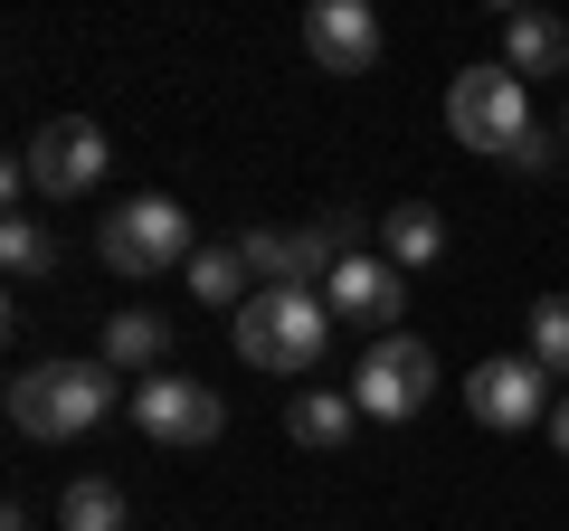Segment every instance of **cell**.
<instances>
[{
    "instance_id": "15",
    "label": "cell",
    "mask_w": 569,
    "mask_h": 531,
    "mask_svg": "<svg viewBox=\"0 0 569 531\" xmlns=\"http://www.w3.org/2000/svg\"><path fill=\"white\" fill-rule=\"evenodd\" d=\"M58 531H123V484L114 474H77L58 503Z\"/></svg>"
},
{
    "instance_id": "19",
    "label": "cell",
    "mask_w": 569,
    "mask_h": 531,
    "mask_svg": "<svg viewBox=\"0 0 569 531\" xmlns=\"http://www.w3.org/2000/svg\"><path fill=\"white\" fill-rule=\"evenodd\" d=\"M550 447L569 455V399H560V409H550Z\"/></svg>"
},
{
    "instance_id": "11",
    "label": "cell",
    "mask_w": 569,
    "mask_h": 531,
    "mask_svg": "<svg viewBox=\"0 0 569 531\" xmlns=\"http://www.w3.org/2000/svg\"><path fill=\"white\" fill-rule=\"evenodd\" d=\"M503 67H512V77H560V67H569V20H550V10H512V20H503Z\"/></svg>"
},
{
    "instance_id": "7",
    "label": "cell",
    "mask_w": 569,
    "mask_h": 531,
    "mask_svg": "<svg viewBox=\"0 0 569 531\" xmlns=\"http://www.w3.org/2000/svg\"><path fill=\"white\" fill-rule=\"evenodd\" d=\"M133 428L152 437V447L200 455V447H219L228 409H219V389H209V380H142L133 389Z\"/></svg>"
},
{
    "instance_id": "13",
    "label": "cell",
    "mask_w": 569,
    "mask_h": 531,
    "mask_svg": "<svg viewBox=\"0 0 569 531\" xmlns=\"http://www.w3.org/2000/svg\"><path fill=\"white\" fill-rule=\"evenodd\" d=\"M437 247H447V219H437L427 200H399L380 219V257L399 266V275H408V266H437Z\"/></svg>"
},
{
    "instance_id": "16",
    "label": "cell",
    "mask_w": 569,
    "mask_h": 531,
    "mask_svg": "<svg viewBox=\"0 0 569 531\" xmlns=\"http://www.w3.org/2000/svg\"><path fill=\"white\" fill-rule=\"evenodd\" d=\"M190 294L247 313V257H238V247H200V257H190Z\"/></svg>"
},
{
    "instance_id": "14",
    "label": "cell",
    "mask_w": 569,
    "mask_h": 531,
    "mask_svg": "<svg viewBox=\"0 0 569 531\" xmlns=\"http://www.w3.org/2000/svg\"><path fill=\"white\" fill-rule=\"evenodd\" d=\"M162 351H171V323H162V313H142V304H123L114 323H104V351H96V361H114V370H152Z\"/></svg>"
},
{
    "instance_id": "17",
    "label": "cell",
    "mask_w": 569,
    "mask_h": 531,
    "mask_svg": "<svg viewBox=\"0 0 569 531\" xmlns=\"http://www.w3.org/2000/svg\"><path fill=\"white\" fill-rule=\"evenodd\" d=\"M0 257H10V275H58V238H48L39 219H0Z\"/></svg>"
},
{
    "instance_id": "3",
    "label": "cell",
    "mask_w": 569,
    "mask_h": 531,
    "mask_svg": "<svg viewBox=\"0 0 569 531\" xmlns=\"http://www.w3.org/2000/svg\"><path fill=\"white\" fill-rule=\"evenodd\" d=\"M447 133H456L466 152L512 162V152H522V133H531V96H522V77H512V67H466V77L447 86Z\"/></svg>"
},
{
    "instance_id": "5",
    "label": "cell",
    "mask_w": 569,
    "mask_h": 531,
    "mask_svg": "<svg viewBox=\"0 0 569 531\" xmlns=\"http://www.w3.org/2000/svg\"><path fill=\"white\" fill-rule=\"evenodd\" d=\"M427 399H437V351L418 342V332H389V342L361 351V370H351V409L361 418H418Z\"/></svg>"
},
{
    "instance_id": "2",
    "label": "cell",
    "mask_w": 569,
    "mask_h": 531,
    "mask_svg": "<svg viewBox=\"0 0 569 531\" xmlns=\"http://www.w3.org/2000/svg\"><path fill=\"white\" fill-rule=\"evenodd\" d=\"M332 342V304L305 285H257L238 313V361L247 370H276V380H295V370H313Z\"/></svg>"
},
{
    "instance_id": "20",
    "label": "cell",
    "mask_w": 569,
    "mask_h": 531,
    "mask_svg": "<svg viewBox=\"0 0 569 531\" xmlns=\"http://www.w3.org/2000/svg\"><path fill=\"white\" fill-rule=\"evenodd\" d=\"M560 143H569V114H560Z\"/></svg>"
},
{
    "instance_id": "4",
    "label": "cell",
    "mask_w": 569,
    "mask_h": 531,
    "mask_svg": "<svg viewBox=\"0 0 569 531\" xmlns=\"http://www.w3.org/2000/svg\"><path fill=\"white\" fill-rule=\"evenodd\" d=\"M96 257L114 266V275H162V266H190L200 247H190V209L162 200V190H142V200H123L114 219H104Z\"/></svg>"
},
{
    "instance_id": "9",
    "label": "cell",
    "mask_w": 569,
    "mask_h": 531,
    "mask_svg": "<svg viewBox=\"0 0 569 531\" xmlns=\"http://www.w3.org/2000/svg\"><path fill=\"white\" fill-rule=\"evenodd\" d=\"M323 304H332V323H361V332H399V313H408V275L380 257V247H351L342 266H332V285H323Z\"/></svg>"
},
{
    "instance_id": "12",
    "label": "cell",
    "mask_w": 569,
    "mask_h": 531,
    "mask_svg": "<svg viewBox=\"0 0 569 531\" xmlns=\"http://www.w3.org/2000/svg\"><path fill=\"white\" fill-rule=\"evenodd\" d=\"M351 428H361V409H351L342 389H305V399L284 409V437H295V447H313V455L351 447Z\"/></svg>"
},
{
    "instance_id": "18",
    "label": "cell",
    "mask_w": 569,
    "mask_h": 531,
    "mask_svg": "<svg viewBox=\"0 0 569 531\" xmlns=\"http://www.w3.org/2000/svg\"><path fill=\"white\" fill-rule=\"evenodd\" d=\"M531 361H541L550 380H569V294H541V304H531Z\"/></svg>"
},
{
    "instance_id": "1",
    "label": "cell",
    "mask_w": 569,
    "mask_h": 531,
    "mask_svg": "<svg viewBox=\"0 0 569 531\" xmlns=\"http://www.w3.org/2000/svg\"><path fill=\"white\" fill-rule=\"evenodd\" d=\"M123 399L114 361H29L20 380H10V428L39 437V447H67V437L104 428Z\"/></svg>"
},
{
    "instance_id": "8",
    "label": "cell",
    "mask_w": 569,
    "mask_h": 531,
    "mask_svg": "<svg viewBox=\"0 0 569 531\" xmlns=\"http://www.w3.org/2000/svg\"><path fill=\"white\" fill-rule=\"evenodd\" d=\"M20 171H29V190H48V200L96 190V181H104V123H86V114L39 123V133H29V152H20Z\"/></svg>"
},
{
    "instance_id": "10",
    "label": "cell",
    "mask_w": 569,
    "mask_h": 531,
    "mask_svg": "<svg viewBox=\"0 0 569 531\" xmlns=\"http://www.w3.org/2000/svg\"><path fill=\"white\" fill-rule=\"evenodd\" d=\"M305 48L323 77H370L380 67V20H370L361 0H313L305 10Z\"/></svg>"
},
{
    "instance_id": "6",
    "label": "cell",
    "mask_w": 569,
    "mask_h": 531,
    "mask_svg": "<svg viewBox=\"0 0 569 531\" xmlns=\"http://www.w3.org/2000/svg\"><path fill=\"white\" fill-rule=\"evenodd\" d=\"M466 409H475V428H503V437H522V428H550V370L531 361H475L466 370Z\"/></svg>"
}]
</instances>
